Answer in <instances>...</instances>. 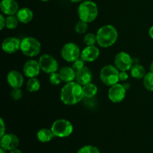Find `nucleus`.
I'll return each instance as SVG.
<instances>
[{"mask_svg":"<svg viewBox=\"0 0 153 153\" xmlns=\"http://www.w3.org/2000/svg\"><path fill=\"white\" fill-rule=\"evenodd\" d=\"M60 97L62 102L67 105L77 104L85 97L82 85L77 82H67L61 89Z\"/></svg>","mask_w":153,"mask_h":153,"instance_id":"obj_1","label":"nucleus"},{"mask_svg":"<svg viewBox=\"0 0 153 153\" xmlns=\"http://www.w3.org/2000/svg\"><path fill=\"white\" fill-rule=\"evenodd\" d=\"M118 38V32L116 28L111 25H105L100 28L97 32V43L102 48L113 46Z\"/></svg>","mask_w":153,"mask_h":153,"instance_id":"obj_2","label":"nucleus"},{"mask_svg":"<svg viewBox=\"0 0 153 153\" xmlns=\"http://www.w3.org/2000/svg\"><path fill=\"white\" fill-rule=\"evenodd\" d=\"M98 13L97 4L90 0L82 1L78 7V16L80 20L88 23L95 20L98 16Z\"/></svg>","mask_w":153,"mask_h":153,"instance_id":"obj_3","label":"nucleus"},{"mask_svg":"<svg viewBox=\"0 0 153 153\" xmlns=\"http://www.w3.org/2000/svg\"><path fill=\"white\" fill-rule=\"evenodd\" d=\"M100 79L107 86H112L120 81V71L115 66L106 65L100 70Z\"/></svg>","mask_w":153,"mask_h":153,"instance_id":"obj_4","label":"nucleus"},{"mask_svg":"<svg viewBox=\"0 0 153 153\" xmlns=\"http://www.w3.org/2000/svg\"><path fill=\"white\" fill-rule=\"evenodd\" d=\"M20 50L28 57H34L41 50V44L38 40L32 37H26L21 40Z\"/></svg>","mask_w":153,"mask_h":153,"instance_id":"obj_5","label":"nucleus"},{"mask_svg":"<svg viewBox=\"0 0 153 153\" xmlns=\"http://www.w3.org/2000/svg\"><path fill=\"white\" fill-rule=\"evenodd\" d=\"M51 130L55 137L62 138L68 137L73 133V126L70 121L64 119H59L52 123Z\"/></svg>","mask_w":153,"mask_h":153,"instance_id":"obj_6","label":"nucleus"},{"mask_svg":"<svg viewBox=\"0 0 153 153\" xmlns=\"http://www.w3.org/2000/svg\"><path fill=\"white\" fill-rule=\"evenodd\" d=\"M61 54L64 61L67 62H74L81 56V51L76 43H68L63 46Z\"/></svg>","mask_w":153,"mask_h":153,"instance_id":"obj_7","label":"nucleus"},{"mask_svg":"<svg viewBox=\"0 0 153 153\" xmlns=\"http://www.w3.org/2000/svg\"><path fill=\"white\" fill-rule=\"evenodd\" d=\"M39 64L44 73L52 74L56 73L58 70V63L53 56L47 54H44L39 58Z\"/></svg>","mask_w":153,"mask_h":153,"instance_id":"obj_8","label":"nucleus"},{"mask_svg":"<svg viewBox=\"0 0 153 153\" xmlns=\"http://www.w3.org/2000/svg\"><path fill=\"white\" fill-rule=\"evenodd\" d=\"M114 64L120 71H128L132 67L133 60L128 53L120 52L115 56Z\"/></svg>","mask_w":153,"mask_h":153,"instance_id":"obj_9","label":"nucleus"},{"mask_svg":"<svg viewBox=\"0 0 153 153\" xmlns=\"http://www.w3.org/2000/svg\"><path fill=\"white\" fill-rule=\"evenodd\" d=\"M126 89L124 85L117 83L111 86L108 91V98L112 102L119 103L122 102L126 97Z\"/></svg>","mask_w":153,"mask_h":153,"instance_id":"obj_10","label":"nucleus"},{"mask_svg":"<svg viewBox=\"0 0 153 153\" xmlns=\"http://www.w3.org/2000/svg\"><path fill=\"white\" fill-rule=\"evenodd\" d=\"M19 144V138L14 134H5L1 137L0 140V146L6 151H11L16 149Z\"/></svg>","mask_w":153,"mask_h":153,"instance_id":"obj_11","label":"nucleus"},{"mask_svg":"<svg viewBox=\"0 0 153 153\" xmlns=\"http://www.w3.org/2000/svg\"><path fill=\"white\" fill-rule=\"evenodd\" d=\"M21 40L16 37H7L3 40L1 43V49L4 52L13 54L20 49Z\"/></svg>","mask_w":153,"mask_h":153,"instance_id":"obj_12","label":"nucleus"},{"mask_svg":"<svg viewBox=\"0 0 153 153\" xmlns=\"http://www.w3.org/2000/svg\"><path fill=\"white\" fill-rule=\"evenodd\" d=\"M41 68L40 67L38 61L35 60H28L25 62L23 67V73L26 77L29 78H35L36 76L40 74V72Z\"/></svg>","mask_w":153,"mask_h":153,"instance_id":"obj_13","label":"nucleus"},{"mask_svg":"<svg viewBox=\"0 0 153 153\" xmlns=\"http://www.w3.org/2000/svg\"><path fill=\"white\" fill-rule=\"evenodd\" d=\"M100 56V49L94 46H87L81 52V58L85 62H93Z\"/></svg>","mask_w":153,"mask_h":153,"instance_id":"obj_14","label":"nucleus"},{"mask_svg":"<svg viewBox=\"0 0 153 153\" xmlns=\"http://www.w3.org/2000/svg\"><path fill=\"white\" fill-rule=\"evenodd\" d=\"M0 9L1 12L7 16L15 15L19 10V4L16 0H1Z\"/></svg>","mask_w":153,"mask_h":153,"instance_id":"obj_15","label":"nucleus"},{"mask_svg":"<svg viewBox=\"0 0 153 153\" xmlns=\"http://www.w3.org/2000/svg\"><path fill=\"white\" fill-rule=\"evenodd\" d=\"M7 81L12 88H20L23 85L24 78L19 72L11 70L7 74Z\"/></svg>","mask_w":153,"mask_h":153,"instance_id":"obj_16","label":"nucleus"},{"mask_svg":"<svg viewBox=\"0 0 153 153\" xmlns=\"http://www.w3.org/2000/svg\"><path fill=\"white\" fill-rule=\"evenodd\" d=\"M92 77L93 75L91 70L87 67H82V69L76 71V82L82 86L88 83H91L92 81Z\"/></svg>","mask_w":153,"mask_h":153,"instance_id":"obj_17","label":"nucleus"},{"mask_svg":"<svg viewBox=\"0 0 153 153\" xmlns=\"http://www.w3.org/2000/svg\"><path fill=\"white\" fill-rule=\"evenodd\" d=\"M16 16L19 22L24 24H27L33 19L34 13L31 9L28 8V7H22L18 10Z\"/></svg>","mask_w":153,"mask_h":153,"instance_id":"obj_18","label":"nucleus"},{"mask_svg":"<svg viewBox=\"0 0 153 153\" xmlns=\"http://www.w3.org/2000/svg\"><path fill=\"white\" fill-rule=\"evenodd\" d=\"M60 76L61 79L64 82H73L76 79V71L70 67H64L60 70Z\"/></svg>","mask_w":153,"mask_h":153,"instance_id":"obj_19","label":"nucleus"},{"mask_svg":"<svg viewBox=\"0 0 153 153\" xmlns=\"http://www.w3.org/2000/svg\"><path fill=\"white\" fill-rule=\"evenodd\" d=\"M55 137L54 134L52 133V130L48 128H43L39 130L37 133V137L39 141L42 143H47L52 140V139Z\"/></svg>","mask_w":153,"mask_h":153,"instance_id":"obj_20","label":"nucleus"},{"mask_svg":"<svg viewBox=\"0 0 153 153\" xmlns=\"http://www.w3.org/2000/svg\"><path fill=\"white\" fill-rule=\"evenodd\" d=\"M82 88H83L84 96L87 98H92V97H95L98 92L97 87L91 82L84 85V86H82Z\"/></svg>","mask_w":153,"mask_h":153,"instance_id":"obj_21","label":"nucleus"},{"mask_svg":"<svg viewBox=\"0 0 153 153\" xmlns=\"http://www.w3.org/2000/svg\"><path fill=\"white\" fill-rule=\"evenodd\" d=\"M131 75L134 79H143L146 75L144 67L140 64H134L131 68Z\"/></svg>","mask_w":153,"mask_h":153,"instance_id":"obj_22","label":"nucleus"},{"mask_svg":"<svg viewBox=\"0 0 153 153\" xmlns=\"http://www.w3.org/2000/svg\"><path fill=\"white\" fill-rule=\"evenodd\" d=\"M27 90L29 92H37L40 90V81L37 78H31L27 82Z\"/></svg>","mask_w":153,"mask_h":153,"instance_id":"obj_23","label":"nucleus"},{"mask_svg":"<svg viewBox=\"0 0 153 153\" xmlns=\"http://www.w3.org/2000/svg\"><path fill=\"white\" fill-rule=\"evenodd\" d=\"M18 20L16 16L14 15H10V16H7L6 17V24L5 27L8 28L9 30H13L17 27L18 25Z\"/></svg>","mask_w":153,"mask_h":153,"instance_id":"obj_24","label":"nucleus"},{"mask_svg":"<svg viewBox=\"0 0 153 153\" xmlns=\"http://www.w3.org/2000/svg\"><path fill=\"white\" fill-rule=\"evenodd\" d=\"M143 85L147 91L153 92V73H147L143 78Z\"/></svg>","mask_w":153,"mask_h":153,"instance_id":"obj_25","label":"nucleus"},{"mask_svg":"<svg viewBox=\"0 0 153 153\" xmlns=\"http://www.w3.org/2000/svg\"><path fill=\"white\" fill-rule=\"evenodd\" d=\"M83 41L86 46H94L95 43H97V34H94L93 33H88L85 34Z\"/></svg>","mask_w":153,"mask_h":153,"instance_id":"obj_26","label":"nucleus"},{"mask_svg":"<svg viewBox=\"0 0 153 153\" xmlns=\"http://www.w3.org/2000/svg\"><path fill=\"white\" fill-rule=\"evenodd\" d=\"M88 28V22H84L82 20H79V22H77V23L76 24V26H75V31L76 33L80 34H85L87 31Z\"/></svg>","mask_w":153,"mask_h":153,"instance_id":"obj_27","label":"nucleus"},{"mask_svg":"<svg viewBox=\"0 0 153 153\" xmlns=\"http://www.w3.org/2000/svg\"><path fill=\"white\" fill-rule=\"evenodd\" d=\"M77 153H100V152L98 148L96 146L88 145V146H85L80 148Z\"/></svg>","mask_w":153,"mask_h":153,"instance_id":"obj_28","label":"nucleus"},{"mask_svg":"<svg viewBox=\"0 0 153 153\" xmlns=\"http://www.w3.org/2000/svg\"><path fill=\"white\" fill-rule=\"evenodd\" d=\"M49 82L52 85H58L61 84V82H63L62 79H61V76H60V73H53L50 75V77H49Z\"/></svg>","mask_w":153,"mask_h":153,"instance_id":"obj_29","label":"nucleus"},{"mask_svg":"<svg viewBox=\"0 0 153 153\" xmlns=\"http://www.w3.org/2000/svg\"><path fill=\"white\" fill-rule=\"evenodd\" d=\"M12 98L14 100L17 101L19 100L22 97V92L20 88H13L11 93H10Z\"/></svg>","mask_w":153,"mask_h":153,"instance_id":"obj_30","label":"nucleus"},{"mask_svg":"<svg viewBox=\"0 0 153 153\" xmlns=\"http://www.w3.org/2000/svg\"><path fill=\"white\" fill-rule=\"evenodd\" d=\"M73 63V64L72 67H73L76 71H77V70H80L82 67H85V61H84L82 58H78L77 60H76V61Z\"/></svg>","mask_w":153,"mask_h":153,"instance_id":"obj_31","label":"nucleus"},{"mask_svg":"<svg viewBox=\"0 0 153 153\" xmlns=\"http://www.w3.org/2000/svg\"><path fill=\"white\" fill-rule=\"evenodd\" d=\"M120 80L122 82H125L128 79V75L126 71H120Z\"/></svg>","mask_w":153,"mask_h":153,"instance_id":"obj_32","label":"nucleus"},{"mask_svg":"<svg viewBox=\"0 0 153 153\" xmlns=\"http://www.w3.org/2000/svg\"><path fill=\"white\" fill-rule=\"evenodd\" d=\"M0 125H1V134H0V137H1L5 134V125H4V122L2 118L0 119Z\"/></svg>","mask_w":153,"mask_h":153,"instance_id":"obj_33","label":"nucleus"},{"mask_svg":"<svg viewBox=\"0 0 153 153\" xmlns=\"http://www.w3.org/2000/svg\"><path fill=\"white\" fill-rule=\"evenodd\" d=\"M6 24V18L3 16V14H0V29L3 30Z\"/></svg>","mask_w":153,"mask_h":153,"instance_id":"obj_34","label":"nucleus"},{"mask_svg":"<svg viewBox=\"0 0 153 153\" xmlns=\"http://www.w3.org/2000/svg\"><path fill=\"white\" fill-rule=\"evenodd\" d=\"M149 37H151V38L153 39V25H152V26L150 27V28H149Z\"/></svg>","mask_w":153,"mask_h":153,"instance_id":"obj_35","label":"nucleus"},{"mask_svg":"<svg viewBox=\"0 0 153 153\" xmlns=\"http://www.w3.org/2000/svg\"><path fill=\"white\" fill-rule=\"evenodd\" d=\"M10 153H22L19 149H13V150L10 151Z\"/></svg>","mask_w":153,"mask_h":153,"instance_id":"obj_36","label":"nucleus"},{"mask_svg":"<svg viewBox=\"0 0 153 153\" xmlns=\"http://www.w3.org/2000/svg\"><path fill=\"white\" fill-rule=\"evenodd\" d=\"M149 70H150V72L153 73V61L152 63H151L150 66H149Z\"/></svg>","mask_w":153,"mask_h":153,"instance_id":"obj_37","label":"nucleus"},{"mask_svg":"<svg viewBox=\"0 0 153 153\" xmlns=\"http://www.w3.org/2000/svg\"><path fill=\"white\" fill-rule=\"evenodd\" d=\"M0 153H6V150L4 149L3 148H0Z\"/></svg>","mask_w":153,"mask_h":153,"instance_id":"obj_38","label":"nucleus"},{"mask_svg":"<svg viewBox=\"0 0 153 153\" xmlns=\"http://www.w3.org/2000/svg\"><path fill=\"white\" fill-rule=\"evenodd\" d=\"M70 1H72V2H74V3H76V2H79V1H82V0H70Z\"/></svg>","mask_w":153,"mask_h":153,"instance_id":"obj_39","label":"nucleus"},{"mask_svg":"<svg viewBox=\"0 0 153 153\" xmlns=\"http://www.w3.org/2000/svg\"><path fill=\"white\" fill-rule=\"evenodd\" d=\"M40 1H49V0H40Z\"/></svg>","mask_w":153,"mask_h":153,"instance_id":"obj_40","label":"nucleus"}]
</instances>
